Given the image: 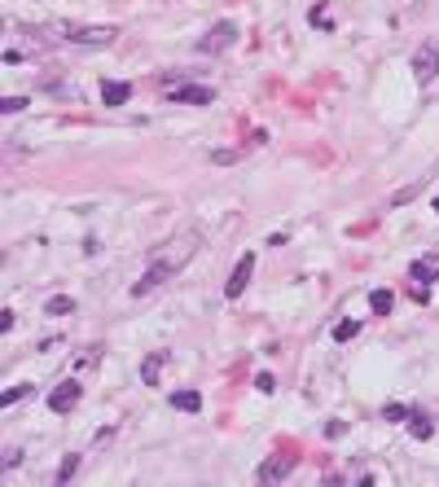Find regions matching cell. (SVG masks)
<instances>
[{
    "label": "cell",
    "mask_w": 439,
    "mask_h": 487,
    "mask_svg": "<svg viewBox=\"0 0 439 487\" xmlns=\"http://www.w3.org/2000/svg\"><path fill=\"white\" fill-rule=\"evenodd\" d=\"M409 66H413V79H418V84H431L439 75V40H422L418 49H413Z\"/></svg>",
    "instance_id": "7a4b0ae2"
},
{
    "label": "cell",
    "mask_w": 439,
    "mask_h": 487,
    "mask_svg": "<svg viewBox=\"0 0 439 487\" xmlns=\"http://www.w3.org/2000/svg\"><path fill=\"white\" fill-rule=\"evenodd\" d=\"M391 303H396V299H391V290H374V294H369V307H374L378 316H387Z\"/></svg>",
    "instance_id": "5bb4252c"
},
{
    "label": "cell",
    "mask_w": 439,
    "mask_h": 487,
    "mask_svg": "<svg viewBox=\"0 0 439 487\" xmlns=\"http://www.w3.org/2000/svg\"><path fill=\"white\" fill-rule=\"evenodd\" d=\"M101 101H105V105L132 101V84H123V79H105V84H101Z\"/></svg>",
    "instance_id": "9c48e42d"
},
{
    "label": "cell",
    "mask_w": 439,
    "mask_h": 487,
    "mask_svg": "<svg viewBox=\"0 0 439 487\" xmlns=\"http://www.w3.org/2000/svg\"><path fill=\"white\" fill-rule=\"evenodd\" d=\"M75 404H79V382H62V386L49 395V408H53V413H70Z\"/></svg>",
    "instance_id": "52a82bcc"
},
{
    "label": "cell",
    "mask_w": 439,
    "mask_h": 487,
    "mask_svg": "<svg viewBox=\"0 0 439 487\" xmlns=\"http://www.w3.org/2000/svg\"><path fill=\"white\" fill-rule=\"evenodd\" d=\"M172 408H181V413H198V408H203V395H198V391H176V395H172Z\"/></svg>",
    "instance_id": "8fae6325"
},
{
    "label": "cell",
    "mask_w": 439,
    "mask_h": 487,
    "mask_svg": "<svg viewBox=\"0 0 439 487\" xmlns=\"http://www.w3.org/2000/svg\"><path fill=\"white\" fill-rule=\"evenodd\" d=\"M382 417H387V422H409V408H405V404H387Z\"/></svg>",
    "instance_id": "d6986e66"
},
{
    "label": "cell",
    "mask_w": 439,
    "mask_h": 487,
    "mask_svg": "<svg viewBox=\"0 0 439 487\" xmlns=\"http://www.w3.org/2000/svg\"><path fill=\"white\" fill-rule=\"evenodd\" d=\"M233 44H237V22H216L211 35L198 44V49L203 53H224V49H233Z\"/></svg>",
    "instance_id": "277c9868"
},
{
    "label": "cell",
    "mask_w": 439,
    "mask_h": 487,
    "mask_svg": "<svg viewBox=\"0 0 439 487\" xmlns=\"http://www.w3.org/2000/svg\"><path fill=\"white\" fill-rule=\"evenodd\" d=\"M290 466H294L290 457H286V461H264V466H259V483H277V479H286Z\"/></svg>",
    "instance_id": "30bf717a"
},
{
    "label": "cell",
    "mask_w": 439,
    "mask_h": 487,
    "mask_svg": "<svg viewBox=\"0 0 439 487\" xmlns=\"http://www.w3.org/2000/svg\"><path fill=\"white\" fill-rule=\"evenodd\" d=\"M57 35L70 40V44H84V49H105V44L114 40V27H70V22H62Z\"/></svg>",
    "instance_id": "3957f363"
},
{
    "label": "cell",
    "mask_w": 439,
    "mask_h": 487,
    "mask_svg": "<svg viewBox=\"0 0 439 487\" xmlns=\"http://www.w3.org/2000/svg\"><path fill=\"white\" fill-rule=\"evenodd\" d=\"M435 211H439V198H435Z\"/></svg>",
    "instance_id": "7402d4cb"
},
{
    "label": "cell",
    "mask_w": 439,
    "mask_h": 487,
    "mask_svg": "<svg viewBox=\"0 0 439 487\" xmlns=\"http://www.w3.org/2000/svg\"><path fill=\"white\" fill-rule=\"evenodd\" d=\"M0 110H5V114H18V110H27V97H5V101H0Z\"/></svg>",
    "instance_id": "ffe728a7"
},
{
    "label": "cell",
    "mask_w": 439,
    "mask_h": 487,
    "mask_svg": "<svg viewBox=\"0 0 439 487\" xmlns=\"http://www.w3.org/2000/svg\"><path fill=\"white\" fill-rule=\"evenodd\" d=\"M44 312H49V316H66V312H75V299L57 294V299H49V303H44Z\"/></svg>",
    "instance_id": "7c38bea8"
},
{
    "label": "cell",
    "mask_w": 439,
    "mask_h": 487,
    "mask_svg": "<svg viewBox=\"0 0 439 487\" xmlns=\"http://www.w3.org/2000/svg\"><path fill=\"white\" fill-rule=\"evenodd\" d=\"M163 369H167V351H150L145 364H141V382H145V386H159Z\"/></svg>",
    "instance_id": "ba28073f"
},
{
    "label": "cell",
    "mask_w": 439,
    "mask_h": 487,
    "mask_svg": "<svg viewBox=\"0 0 439 487\" xmlns=\"http://www.w3.org/2000/svg\"><path fill=\"white\" fill-rule=\"evenodd\" d=\"M75 470H79V457H66L62 466H57V483H70V479H75Z\"/></svg>",
    "instance_id": "ac0fdd59"
},
{
    "label": "cell",
    "mask_w": 439,
    "mask_h": 487,
    "mask_svg": "<svg viewBox=\"0 0 439 487\" xmlns=\"http://www.w3.org/2000/svg\"><path fill=\"white\" fill-rule=\"evenodd\" d=\"M409 431H413V439H431V422L422 413H409Z\"/></svg>",
    "instance_id": "9a60e30c"
},
{
    "label": "cell",
    "mask_w": 439,
    "mask_h": 487,
    "mask_svg": "<svg viewBox=\"0 0 439 487\" xmlns=\"http://www.w3.org/2000/svg\"><path fill=\"white\" fill-rule=\"evenodd\" d=\"M31 391H35V386H27V382H22V386H9L5 395H0V404H18V400H31Z\"/></svg>",
    "instance_id": "2e32d148"
},
{
    "label": "cell",
    "mask_w": 439,
    "mask_h": 487,
    "mask_svg": "<svg viewBox=\"0 0 439 487\" xmlns=\"http://www.w3.org/2000/svg\"><path fill=\"white\" fill-rule=\"evenodd\" d=\"M356 334H360V325H356V320H338V325H334V338H338V342H347V338H356Z\"/></svg>",
    "instance_id": "e0dca14e"
},
{
    "label": "cell",
    "mask_w": 439,
    "mask_h": 487,
    "mask_svg": "<svg viewBox=\"0 0 439 487\" xmlns=\"http://www.w3.org/2000/svg\"><path fill=\"white\" fill-rule=\"evenodd\" d=\"M167 101H189V105H211V101H216V88H207V84H181V88H172V92H167Z\"/></svg>",
    "instance_id": "8992f818"
},
{
    "label": "cell",
    "mask_w": 439,
    "mask_h": 487,
    "mask_svg": "<svg viewBox=\"0 0 439 487\" xmlns=\"http://www.w3.org/2000/svg\"><path fill=\"white\" fill-rule=\"evenodd\" d=\"M251 272H255V255H242V259H237V268L229 272V286H224V294H229V299H242V290L251 286Z\"/></svg>",
    "instance_id": "5b68a950"
},
{
    "label": "cell",
    "mask_w": 439,
    "mask_h": 487,
    "mask_svg": "<svg viewBox=\"0 0 439 487\" xmlns=\"http://www.w3.org/2000/svg\"><path fill=\"white\" fill-rule=\"evenodd\" d=\"M198 246H203V237H198L194 229L176 233L167 246H159V251H154L150 268H145V277H141L136 286H132V294H150L154 286H163V281H167V277H176V272H181V268L189 264V259L198 255Z\"/></svg>",
    "instance_id": "6da1fadb"
},
{
    "label": "cell",
    "mask_w": 439,
    "mask_h": 487,
    "mask_svg": "<svg viewBox=\"0 0 439 487\" xmlns=\"http://www.w3.org/2000/svg\"><path fill=\"white\" fill-rule=\"evenodd\" d=\"M255 386L264 391V395H272V391H277V382H272V373H259V377H255Z\"/></svg>",
    "instance_id": "44dd1931"
},
{
    "label": "cell",
    "mask_w": 439,
    "mask_h": 487,
    "mask_svg": "<svg viewBox=\"0 0 439 487\" xmlns=\"http://www.w3.org/2000/svg\"><path fill=\"white\" fill-rule=\"evenodd\" d=\"M409 277H413V281H422V286H426V281H435V264H431V259H418V264L409 268Z\"/></svg>",
    "instance_id": "4fadbf2b"
}]
</instances>
